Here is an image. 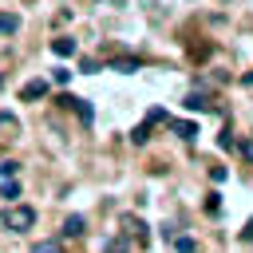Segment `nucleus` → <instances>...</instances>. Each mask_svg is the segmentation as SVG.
<instances>
[{
    "label": "nucleus",
    "mask_w": 253,
    "mask_h": 253,
    "mask_svg": "<svg viewBox=\"0 0 253 253\" xmlns=\"http://www.w3.org/2000/svg\"><path fill=\"white\" fill-rule=\"evenodd\" d=\"M4 225H8L12 233H24V229L36 225V210H32V206H8V210H4Z\"/></svg>",
    "instance_id": "1"
},
{
    "label": "nucleus",
    "mask_w": 253,
    "mask_h": 253,
    "mask_svg": "<svg viewBox=\"0 0 253 253\" xmlns=\"http://www.w3.org/2000/svg\"><path fill=\"white\" fill-rule=\"evenodd\" d=\"M43 95H47V83H43V79H28V83L20 87V99H24V103H36V99H43Z\"/></svg>",
    "instance_id": "2"
},
{
    "label": "nucleus",
    "mask_w": 253,
    "mask_h": 253,
    "mask_svg": "<svg viewBox=\"0 0 253 253\" xmlns=\"http://www.w3.org/2000/svg\"><path fill=\"white\" fill-rule=\"evenodd\" d=\"M138 67H142L138 55H119V59L111 63V71H119V75H130V71H138Z\"/></svg>",
    "instance_id": "3"
},
{
    "label": "nucleus",
    "mask_w": 253,
    "mask_h": 253,
    "mask_svg": "<svg viewBox=\"0 0 253 253\" xmlns=\"http://www.w3.org/2000/svg\"><path fill=\"white\" fill-rule=\"evenodd\" d=\"M51 51H55V55H63V59H67V55H75V40H71V36H55V40H51Z\"/></svg>",
    "instance_id": "4"
},
{
    "label": "nucleus",
    "mask_w": 253,
    "mask_h": 253,
    "mask_svg": "<svg viewBox=\"0 0 253 253\" xmlns=\"http://www.w3.org/2000/svg\"><path fill=\"white\" fill-rule=\"evenodd\" d=\"M83 225H87V217H83V213H71V217L63 221V237H79Z\"/></svg>",
    "instance_id": "5"
},
{
    "label": "nucleus",
    "mask_w": 253,
    "mask_h": 253,
    "mask_svg": "<svg viewBox=\"0 0 253 253\" xmlns=\"http://www.w3.org/2000/svg\"><path fill=\"white\" fill-rule=\"evenodd\" d=\"M20 32V16L16 12H0V36H16Z\"/></svg>",
    "instance_id": "6"
},
{
    "label": "nucleus",
    "mask_w": 253,
    "mask_h": 253,
    "mask_svg": "<svg viewBox=\"0 0 253 253\" xmlns=\"http://www.w3.org/2000/svg\"><path fill=\"white\" fill-rule=\"evenodd\" d=\"M150 130H154V123H150V119H142V123L134 126V134H130V142H138V146H142V142L150 138Z\"/></svg>",
    "instance_id": "7"
},
{
    "label": "nucleus",
    "mask_w": 253,
    "mask_h": 253,
    "mask_svg": "<svg viewBox=\"0 0 253 253\" xmlns=\"http://www.w3.org/2000/svg\"><path fill=\"white\" fill-rule=\"evenodd\" d=\"M182 107H190V111H206V107H213V103H210L206 95H198V91H194V95H186V103H182Z\"/></svg>",
    "instance_id": "8"
},
{
    "label": "nucleus",
    "mask_w": 253,
    "mask_h": 253,
    "mask_svg": "<svg viewBox=\"0 0 253 253\" xmlns=\"http://www.w3.org/2000/svg\"><path fill=\"white\" fill-rule=\"evenodd\" d=\"M170 126H174V134H182V138H186V142H190V138H194V134H198V126H194V123H190V119H186V123H182V119H178V123H170Z\"/></svg>",
    "instance_id": "9"
},
{
    "label": "nucleus",
    "mask_w": 253,
    "mask_h": 253,
    "mask_svg": "<svg viewBox=\"0 0 253 253\" xmlns=\"http://www.w3.org/2000/svg\"><path fill=\"white\" fill-rule=\"evenodd\" d=\"M0 198H8V202H16V198H20V182H12V178H4V182H0Z\"/></svg>",
    "instance_id": "10"
},
{
    "label": "nucleus",
    "mask_w": 253,
    "mask_h": 253,
    "mask_svg": "<svg viewBox=\"0 0 253 253\" xmlns=\"http://www.w3.org/2000/svg\"><path fill=\"white\" fill-rule=\"evenodd\" d=\"M71 107H75V111H79V119H83V123H91V119H95V107H91V103H87V99H75V103H71Z\"/></svg>",
    "instance_id": "11"
},
{
    "label": "nucleus",
    "mask_w": 253,
    "mask_h": 253,
    "mask_svg": "<svg viewBox=\"0 0 253 253\" xmlns=\"http://www.w3.org/2000/svg\"><path fill=\"white\" fill-rule=\"evenodd\" d=\"M174 249L178 253H198V241L194 237H174Z\"/></svg>",
    "instance_id": "12"
},
{
    "label": "nucleus",
    "mask_w": 253,
    "mask_h": 253,
    "mask_svg": "<svg viewBox=\"0 0 253 253\" xmlns=\"http://www.w3.org/2000/svg\"><path fill=\"white\" fill-rule=\"evenodd\" d=\"M28 253H63V249H59V241H36Z\"/></svg>",
    "instance_id": "13"
},
{
    "label": "nucleus",
    "mask_w": 253,
    "mask_h": 253,
    "mask_svg": "<svg viewBox=\"0 0 253 253\" xmlns=\"http://www.w3.org/2000/svg\"><path fill=\"white\" fill-rule=\"evenodd\" d=\"M206 213H221V194H217V190L206 198Z\"/></svg>",
    "instance_id": "14"
},
{
    "label": "nucleus",
    "mask_w": 253,
    "mask_h": 253,
    "mask_svg": "<svg viewBox=\"0 0 253 253\" xmlns=\"http://www.w3.org/2000/svg\"><path fill=\"white\" fill-rule=\"evenodd\" d=\"M16 170H20V162H12V158L0 162V182H4V178H16Z\"/></svg>",
    "instance_id": "15"
},
{
    "label": "nucleus",
    "mask_w": 253,
    "mask_h": 253,
    "mask_svg": "<svg viewBox=\"0 0 253 253\" xmlns=\"http://www.w3.org/2000/svg\"><path fill=\"white\" fill-rule=\"evenodd\" d=\"M51 79L63 87V83H71V71H67V67H55V71H51Z\"/></svg>",
    "instance_id": "16"
},
{
    "label": "nucleus",
    "mask_w": 253,
    "mask_h": 253,
    "mask_svg": "<svg viewBox=\"0 0 253 253\" xmlns=\"http://www.w3.org/2000/svg\"><path fill=\"white\" fill-rule=\"evenodd\" d=\"M79 71H87V75H91V71H99V59H83V63H79Z\"/></svg>",
    "instance_id": "17"
},
{
    "label": "nucleus",
    "mask_w": 253,
    "mask_h": 253,
    "mask_svg": "<svg viewBox=\"0 0 253 253\" xmlns=\"http://www.w3.org/2000/svg\"><path fill=\"white\" fill-rule=\"evenodd\" d=\"M237 237H241V241H253V217H249V221H245V229H241V233H237Z\"/></svg>",
    "instance_id": "18"
},
{
    "label": "nucleus",
    "mask_w": 253,
    "mask_h": 253,
    "mask_svg": "<svg viewBox=\"0 0 253 253\" xmlns=\"http://www.w3.org/2000/svg\"><path fill=\"white\" fill-rule=\"evenodd\" d=\"M245 83H253V71H249V75H245Z\"/></svg>",
    "instance_id": "19"
},
{
    "label": "nucleus",
    "mask_w": 253,
    "mask_h": 253,
    "mask_svg": "<svg viewBox=\"0 0 253 253\" xmlns=\"http://www.w3.org/2000/svg\"><path fill=\"white\" fill-rule=\"evenodd\" d=\"M119 253H123V249H119Z\"/></svg>",
    "instance_id": "20"
}]
</instances>
